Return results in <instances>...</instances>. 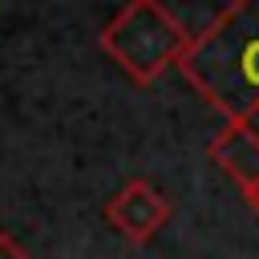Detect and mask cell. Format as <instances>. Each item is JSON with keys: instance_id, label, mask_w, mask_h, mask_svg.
<instances>
[{"instance_id": "6da1fadb", "label": "cell", "mask_w": 259, "mask_h": 259, "mask_svg": "<svg viewBox=\"0 0 259 259\" xmlns=\"http://www.w3.org/2000/svg\"><path fill=\"white\" fill-rule=\"evenodd\" d=\"M178 69L227 121L259 105V0H231L190 40Z\"/></svg>"}, {"instance_id": "7a4b0ae2", "label": "cell", "mask_w": 259, "mask_h": 259, "mask_svg": "<svg viewBox=\"0 0 259 259\" xmlns=\"http://www.w3.org/2000/svg\"><path fill=\"white\" fill-rule=\"evenodd\" d=\"M105 49L138 77V81H154L162 69L182 65L190 40L186 28L158 4V0H134L121 20L109 28Z\"/></svg>"}, {"instance_id": "3957f363", "label": "cell", "mask_w": 259, "mask_h": 259, "mask_svg": "<svg viewBox=\"0 0 259 259\" xmlns=\"http://www.w3.org/2000/svg\"><path fill=\"white\" fill-rule=\"evenodd\" d=\"M210 158L239 186L243 202L259 214V105H251L219 130V138L210 142Z\"/></svg>"}, {"instance_id": "277c9868", "label": "cell", "mask_w": 259, "mask_h": 259, "mask_svg": "<svg viewBox=\"0 0 259 259\" xmlns=\"http://www.w3.org/2000/svg\"><path fill=\"white\" fill-rule=\"evenodd\" d=\"M109 219H113L130 239L146 243V239L170 219V202H166L154 186H146V182H130V186L109 202Z\"/></svg>"}]
</instances>
